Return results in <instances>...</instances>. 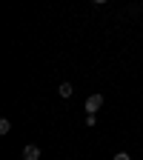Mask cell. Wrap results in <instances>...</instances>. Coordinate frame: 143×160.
Listing matches in <instances>:
<instances>
[{"instance_id":"5","label":"cell","mask_w":143,"mask_h":160,"mask_svg":"<svg viewBox=\"0 0 143 160\" xmlns=\"http://www.w3.org/2000/svg\"><path fill=\"white\" fill-rule=\"evenodd\" d=\"M112 160H132V154H129V152H117Z\"/></svg>"},{"instance_id":"3","label":"cell","mask_w":143,"mask_h":160,"mask_svg":"<svg viewBox=\"0 0 143 160\" xmlns=\"http://www.w3.org/2000/svg\"><path fill=\"white\" fill-rule=\"evenodd\" d=\"M57 94H60V97H63V100H69V97L74 94V89H72V83H60V86H57Z\"/></svg>"},{"instance_id":"2","label":"cell","mask_w":143,"mask_h":160,"mask_svg":"<svg viewBox=\"0 0 143 160\" xmlns=\"http://www.w3.org/2000/svg\"><path fill=\"white\" fill-rule=\"evenodd\" d=\"M23 160H40V146H26L23 149Z\"/></svg>"},{"instance_id":"1","label":"cell","mask_w":143,"mask_h":160,"mask_svg":"<svg viewBox=\"0 0 143 160\" xmlns=\"http://www.w3.org/2000/svg\"><path fill=\"white\" fill-rule=\"evenodd\" d=\"M100 106H103V94H100V92H94V94L86 97V114H94Z\"/></svg>"},{"instance_id":"4","label":"cell","mask_w":143,"mask_h":160,"mask_svg":"<svg viewBox=\"0 0 143 160\" xmlns=\"http://www.w3.org/2000/svg\"><path fill=\"white\" fill-rule=\"evenodd\" d=\"M9 132H12V123L3 117V120H0V134H9Z\"/></svg>"}]
</instances>
